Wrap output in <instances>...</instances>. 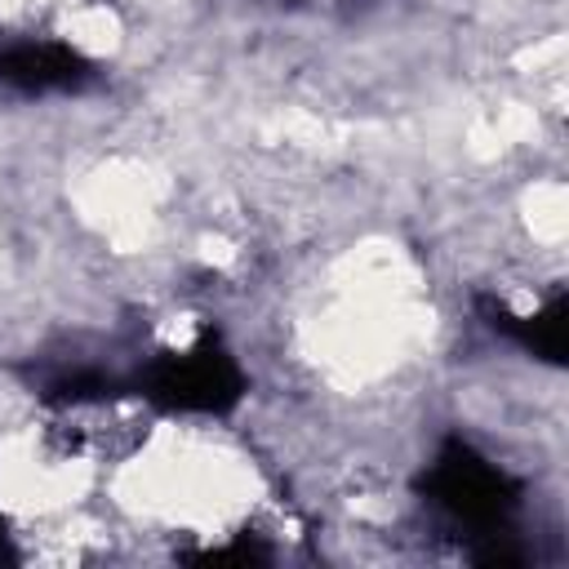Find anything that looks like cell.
<instances>
[{
	"label": "cell",
	"mask_w": 569,
	"mask_h": 569,
	"mask_svg": "<svg viewBox=\"0 0 569 569\" xmlns=\"http://www.w3.org/2000/svg\"><path fill=\"white\" fill-rule=\"evenodd\" d=\"M240 365L231 351L204 333L187 351H164L147 365L138 396H147L160 409H182V413H227L240 400Z\"/></svg>",
	"instance_id": "obj_1"
},
{
	"label": "cell",
	"mask_w": 569,
	"mask_h": 569,
	"mask_svg": "<svg viewBox=\"0 0 569 569\" xmlns=\"http://www.w3.org/2000/svg\"><path fill=\"white\" fill-rule=\"evenodd\" d=\"M89 67L76 49L53 40H22L0 49V84L22 93H49V89H76L84 84Z\"/></svg>",
	"instance_id": "obj_3"
},
{
	"label": "cell",
	"mask_w": 569,
	"mask_h": 569,
	"mask_svg": "<svg viewBox=\"0 0 569 569\" xmlns=\"http://www.w3.org/2000/svg\"><path fill=\"white\" fill-rule=\"evenodd\" d=\"M427 493L436 507H445L453 520H467L471 529H502L516 511V485L502 467L480 458L471 445L449 440L427 476Z\"/></svg>",
	"instance_id": "obj_2"
}]
</instances>
